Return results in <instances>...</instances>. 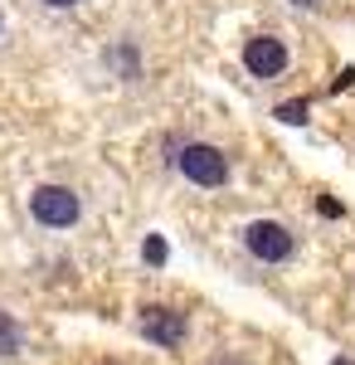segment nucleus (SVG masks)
<instances>
[{
	"label": "nucleus",
	"mask_w": 355,
	"mask_h": 365,
	"mask_svg": "<svg viewBox=\"0 0 355 365\" xmlns=\"http://www.w3.org/2000/svg\"><path fill=\"white\" fill-rule=\"evenodd\" d=\"M175 170L190 180V185H205V190H219V185H229V156L210 146V141H190V146H180V156H170Z\"/></svg>",
	"instance_id": "1"
},
{
	"label": "nucleus",
	"mask_w": 355,
	"mask_h": 365,
	"mask_svg": "<svg viewBox=\"0 0 355 365\" xmlns=\"http://www.w3.org/2000/svg\"><path fill=\"white\" fill-rule=\"evenodd\" d=\"M29 215L44 229H73L83 215V200L68 185H34L29 190Z\"/></svg>",
	"instance_id": "2"
},
{
	"label": "nucleus",
	"mask_w": 355,
	"mask_h": 365,
	"mask_svg": "<svg viewBox=\"0 0 355 365\" xmlns=\"http://www.w3.org/2000/svg\"><path fill=\"white\" fill-rule=\"evenodd\" d=\"M244 249L258 263H287L292 258V229L277 225V220H253L244 229Z\"/></svg>",
	"instance_id": "3"
},
{
	"label": "nucleus",
	"mask_w": 355,
	"mask_h": 365,
	"mask_svg": "<svg viewBox=\"0 0 355 365\" xmlns=\"http://www.w3.org/2000/svg\"><path fill=\"white\" fill-rule=\"evenodd\" d=\"M244 68L253 78H277L287 68V44L277 34H253L244 44Z\"/></svg>",
	"instance_id": "4"
},
{
	"label": "nucleus",
	"mask_w": 355,
	"mask_h": 365,
	"mask_svg": "<svg viewBox=\"0 0 355 365\" xmlns=\"http://www.w3.org/2000/svg\"><path fill=\"white\" fill-rule=\"evenodd\" d=\"M141 336L156 341V346H165V351H175L180 341H185V317L170 307H146V317H141Z\"/></svg>",
	"instance_id": "5"
},
{
	"label": "nucleus",
	"mask_w": 355,
	"mask_h": 365,
	"mask_svg": "<svg viewBox=\"0 0 355 365\" xmlns=\"http://www.w3.org/2000/svg\"><path fill=\"white\" fill-rule=\"evenodd\" d=\"M20 346H25L20 322H15L10 312H0V356H20Z\"/></svg>",
	"instance_id": "6"
},
{
	"label": "nucleus",
	"mask_w": 355,
	"mask_h": 365,
	"mask_svg": "<svg viewBox=\"0 0 355 365\" xmlns=\"http://www.w3.org/2000/svg\"><path fill=\"white\" fill-rule=\"evenodd\" d=\"M141 258H146V263H165V239H156V234H151V239L141 244Z\"/></svg>",
	"instance_id": "7"
},
{
	"label": "nucleus",
	"mask_w": 355,
	"mask_h": 365,
	"mask_svg": "<svg viewBox=\"0 0 355 365\" xmlns=\"http://www.w3.org/2000/svg\"><path fill=\"white\" fill-rule=\"evenodd\" d=\"M277 117H282V122H292V127H297V122H307V103H282V108H277Z\"/></svg>",
	"instance_id": "8"
},
{
	"label": "nucleus",
	"mask_w": 355,
	"mask_h": 365,
	"mask_svg": "<svg viewBox=\"0 0 355 365\" xmlns=\"http://www.w3.org/2000/svg\"><path fill=\"white\" fill-rule=\"evenodd\" d=\"M44 5H49V10H73L78 0H44Z\"/></svg>",
	"instance_id": "9"
},
{
	"label": "nucleus",
	"mask_w": 355,
	"mask_h": 365,
	"mask_svg": "<svg viewBox=\"0 0 355 365\" xmlns=\"http://www.w3.org/2000/svg\"><path fill=\"white\" fill-rule=\"evenodd\" d=\"M292 5H302V10H317V5H321V0H292Z\"/></svg>",
	"instance_id": "10"
},
{
	"label": "nucleus",
	"mask_w": 355,
	"mask_h": 365,
	"mask_svg": "<svg viewBox=\"0 0 355 365\" xmlns=\"http://www.w3.org/2000/svg\"><path fill=\"white\" fill-rule=\"evenodd\" d=\"M336 365H351V361H336Z\"/></svg>",
	"instance_id": "11"
}]
</instances>
